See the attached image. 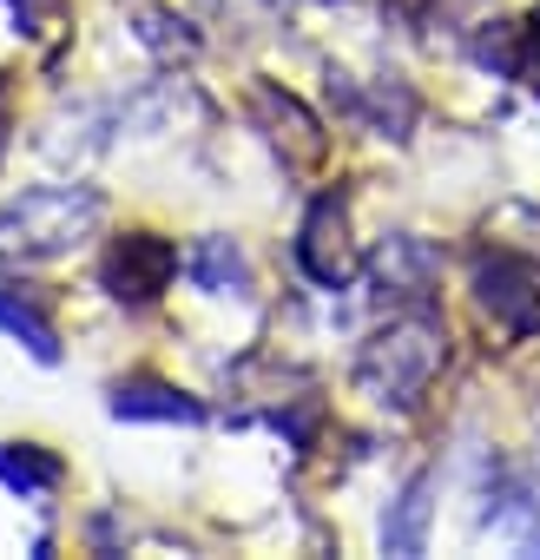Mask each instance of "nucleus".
I'll return each instance as SVG.
<instances>
[{"label": "nucleus", "instance_id": "nucleus-1", "mask_svg": "<svg viewBox=\"0 0 540 560\" xmlns=\"http://www.w3.org/2000/svg\"><path fill=\"white\" fill-rule=\"evenodd\" d=\"M442 363H448V330H442V317H435V311H402V317H389V324L363 343V357H356V396H369L376 409L409 416V409L429 396V383L442 376Z\"/></svg>", "mask_w": 540, "mask_h": 560}, {"label": "nucleus", "instance_id": "nucleus-2", "mask_svg": "<svg viewBox=\"0 0 540 560\" xmlns=\"http://www.w3.org/2000/svg\"><path fill=\"white\" fill-rule=\"evenodd\" d=\"M106 224V198L93 185H34L0 205V264H54L80 250Z\"/></svg>", "mask_w": 540, "mask_h": 560}, {"label": "nucleus", "instance_id": "nucleus-3", "mask_svg": "<svg viewBox=\"0 0 540 560\" xmlns=\"http://www.w3.org/2000/svg\"><path fill=\"white\" fill-rule=\"evenodd\" d=\"M474 304L514 330V337H540V250H481L474 257Z\"/></svg>", "mask_w": 540, "mask_h": 560}, {"label": "nucleus", "instance_id": "nucleus-4", "mask_svg": "<svg viewBox=\"0 0 540 560\" xmlns=\"http://www.w3.org/2000/svg\"><path fill=\"white\" fill-rule=\"evenodd\" d=\"M363 270H369V291L389 311H429L435 304V284H442V250L429 237H415V231H389L363 257Z\"/></svg>", "mask_w": 540, "mask_h": 560}, {"label": "nucleus", "instance_id": "nucleus-5", "mask_svg": "<svg viewBox=\"0 0 540 560\" xmlns=\"http://www.w3.org/2000/svg\"><path fill=\"white\" fill-rule=\"evenodd\" d=\"M297 270L310 277L317 291H343L350 277L363 270V257L350 244V205H343V191L310 198V211L297 224Z\"/></svg>", "mask_w": 540, "mask_h": 560}, {"label": "nucleus", "instance_id": "nucleus-6", "mask_svg": "<svg viewBox=\"0 0 540 560\" xmlns=\"http://www.w3.org/2000/svg\"><path fill=\"white\" fill-rule=\"evenodd\" d=\"M99 277H106V291L119 304H152L159 291H172V277H178V244L159 237V231H126V237H113Z\"/></svg>", "mask_w": 540, "mask_h": 560}, {"label": "nucleus", "instance_id": "nucleus-7", "mask_svg": "<svg viewBox=\"0 0 540 560\" xmlns=\"http://www.w3.org/2000/svg\"><path fill=\"white\" fill-rule=\"evenodd\" d=\"M185 277H191L204 298H244V291H250V257H244L237 237L211 231V237H198V244L185 250Z\"/></svg>", "mask_w": 540, "mask_h": 560}, {"label": "nucleus", "instance_id": "nucleus-8", "mask_svg": "<svg viewBox=\"0 0 540 560\" xmlns=\"http://www.w3.org/2000/svg\"><path fill=\"white\" fill-rule=\"evenodd\" d=\"M113 416H119V422H204V402L185 396L178 383L132 376V383L113 389Z\"/></svg>", "mask_w": 540, "mask_h": 560}, {"label": "nucleus", "instance_id": "nucleus-9", "mask_svg": "<svg viewBox=\"0 0 540 560\" xmlns=\"http://www.w3.org/2000/svg\"><path fill=\"white\" fill-rule=\"evenodd\" d=\"M429 521H435V475L422 468V475L402 481V494L383 514V553H402V560L422 553L429 547Z\"/></svg>", "mask_w": 540, "mask_h": 560}, {"label": "nucleus", "instance_id": "nucleus-10", "mask_svg": "<svg viewBox=\"0 0 540 560\" xmlns=\"http://www.w3.org/2000/svg\"><path fill=\"white\" fill-rule=\"evenodd\" d=\"M250 106L263 113L270 139H278V145H284V152H291L297 165L324 152V126H317V119H310V113H304V106H297L291 93H278V86H250Z\"/></svg>", "mask_w": 540, "mask_h": 560}, {"label": "nucleus", "instance_id": "nucleus-11", "mask_svg": "<svg viewBox=\"0 0 540 560\" xmlns=\"http://www.w3.org/2000/svg\"><path fill=\"white\" fill-rule=\"evenodd\" d=\"M60 455H47V448H34V442H0V481H8L14 494H47V488H60Z\"/></svg>", "mask_w": 540, "mask_h": 560}, {"label": "nucleus", "instance_id": "nucleus-12", "mask_svg": "<svg viewBox=\"0 0 540 560\" xmlns=\"http://www.w3.org/2000/svg\"><path fill=\"white\" fill-rule=\"evenodd\" d=\"M0 330L21 337L40 363H54V357H60V337H54L47 311H40V304H27V298H21V291H8V284H0Z\"/></svg>", "mask_w": 540, "mask_h": 560}, {"label": "nucleus", "instance_id": "nucleus-13", "mask_svg": "<svg viewBox=\"0 0 540 560\" xmlns=\"http://www.w3.org/2000/svg\"><path fill=\"white\" fill-rule=\"evenodd\" d=\"M132 40H139L152 60H198V34H191V21H185V14H165V8L139 14V21H132Z\"/></svg>", "mask_w": 540, "mask_h": 560}, {"label": "nucleus", "instance_id": "nucleus-14", "mask_svg": "<svg viewBox=\"0 0 540 560\" xmlns=\"http://www.w3.org/2000/svg\"><path fill=\"white\" fill-rule=\"evenodd\" d=\"M514 73H527V80L540 86V14H533V27L520 34V67H514Z\"/></svg>", "mask_w": 540, "mask_h": 560}, {"label": "nucleus", "instance_id": "nucleus-15", "mask_svg": "<svg viewBox=\"0 0 540 560\" xmlns=\"http://www.w3.org/2000/svg\"><path fill=\"white\" fill-rule=\"evenodd\" d=\"M8 8H14V14H21V27L34 34V27H40V14H47V0H8Z\"/></svg>", "mask_w": 540, "mask_h": 560}, {"label": "nucleus", "instance_id": "nucleus-16", "mask_svg": "<svg viewBox=\"0 0 540 560\" xmlns=\"http://www.w3.org/2000/svg\"><path fill=\"white\" fill-rule=\"evenodd\" d=\"M0 159H8V80H0Z\"/></svg>", "mask_w": 540, "mask_h": 560}]
</instances>
